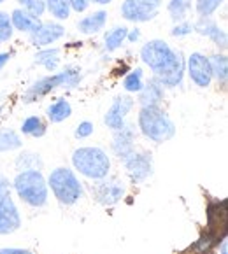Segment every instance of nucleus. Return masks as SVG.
<instances>
[{"instance_id":"nucleus-2","label":"nucleus","mask_w":228,"mask_h":254,"mask_svg":"<svg viewBox=\"0 0 228 254\" xmlns=\"http://www.w3.org/2000/svg\"><path fill=\"white\" fill-rule=\"evenodd\" d=\"M81 79H82V74L79 68L65 67L64 70L56 72V74H51V75H46V77H41L39 81H35L32 86H28V90L23 93V102H25V104L37 102L39 98L46 97V95L58 90V88H76V86H79Z\"/></svg>"},{"instance_id":"nucleus-32","label":"nucleus","mask_w":228,"mask_h":254,"mask_svg":"<svg viewBox=\"0 0 228 254\" xmlns=\"http://www.w3.org/2000/svg\"><path fill=\"white\" fill-rule=\"evenodd\" d=\"M12 32L14 30H12V25H11V16L7 12L0 11V44L11 41Z\"/></svg>"},{"instance_id":"nucleus-40","label":"nucleus","mask_w":228,"mask_h":254,"mask_svg":"<svg viewBox=\"0 0 228 254\" xmlns=\"http://www.w3.org/2000/svg\"><path fill=\"white\" fill-rule=\"evenodd\" d=\"M227 246H228V242L225 239H221V254H227L228 251H227Z\"/></svg>"},{"instance_id":"nucleus-11","label":"nucleus","mask_w":228,"mask_h":254,"mask_svg":"<svg viewBox=\"0 0 228 254\" xmlns=\"http://www.w3.org/2000/svg\"><path fill=\"white\" fill-rule=\"evenodd\" d=\"M125 167H127L130 179L134 183H142L153 172V161H151L150 153H132L130 156H127L123 160Z\"/></svg>"},{"instance_id":"nucleus-41","label":"nucleus","mask_w":228,"mask_h":254,"mask_svg":"<svg viewBox=\"0 0 228 254\" xmlns=\"http://www.w3.org/2000/svg\"><path fill=\"white\" fill-rule=\"evenodd\" d=\"M93 4H98V5H105V4H111L112 0H90Z\"/></svg>"},{"instance_id":"nucleus-38","label":"nucleus","mask_w":228,"mask_h":254,"mask_svg":"<svg viewBox=\"0 0 228 254\" xmlns=\"http://www.w3.org/2000/svg\"><path fill=\"white\" fill-rule=\"evenodd\" d=\"M11 53H0V70L5 67V64H7L9 60H11Z\"/></svg>"},{"instance_id":"nucleus-16","label":"nucleus","mask_w":228,"mask_h":254,"mask_svg":"<svg viewBox=\"0 0 228 254\" xmlns=\"http://www.w3.org/2000/svg\"><path fill=\"white\" fill-rule=\"evenodd\" d=\"M93 194L104 205H114V203L123 198L125 188L118 181H100L98 184H95Z\"/></svg>"},{"instance_id":"nucleus-34","label":"nucleus","mask_w":228,"mask_h":254,"mask_svg":"<svg viewBox=\"0 0 228 254\" xmlns=\"http://www.w3.org/2000/svg\"><path fill=\"white\" fill-rule=\"evenodd\" d=\"M93 123H90V121H82V123L77 125V128H76V137L77 138H86L90 137L91 133H93Z\"/></svg>"},{"instance_id":"nucleus-37","label":"nucleus","mask_w":228,"mask_h":254,"mask_svg":"<svg viewBox=\"0 0 228 254\" xmlns=\"http://www.w3.org/2000/svg\"><path fill=\"white\" fill-rule=\"evenodd\" d=\"M9 194V181L4 176H0V198Z\"/></svg>"},{"instance_id":"nucleus-39","label":"nucleus","mask_w":228,"mask_h":254,"mask_svg":"<svg viewBox=\"0 0 228 254\" xmlns=\"http://www.w3.org/2000/svg\"><path fill=\"white\" fill-rule=\"evenodd\" d=\"M0 254H32L23 249H0Z\"/></svg>"},{"instance_id":"nucleus-22","label":"nucleus","mask_w":228,"mask_h":254,"mask_svg":"<svg viewBox=\"0 0 228 254\" xmlns=\"http://www.w3.org/2000/svg\"><path fill=\"white\" fill-rule=\"evenodd\" d=\"M211 62V70H213V79H216L221 86H227L228 79V60L223 53H218L209 58Z\"/></svg>"},{"instance_id":"nucleus-13","label":"nucleus","mask_w":228,"mask_h":254,"mask_svg":"<svg viewBox=\"0 0 228 254\" xmlns=\"http://www.w3.org/2000/svg\"><path fill=\"white\" fill-rule=\"evenodd\" d=\"M193 32L209 37L211 41L214 42V46H218V48L227 49V44H228L227 32H225L213 18H198L197 21L193 23Z\"/></svg>"},{"instance_id":"nucleus-15","label":"nucleus","mask_w":228,"mask_h":254,"mask_svg":"<svg viewBox=\"0 0 228 254\" xmlns=\"http://www.w3.org/2000/svg\"><path fill=\"white\" fill-rule=\"evenodd\" d=\"M207 224H209V235H213L216 240L225 239L227 232V202H216L209 205L207 212Z\"/></svg>"},{"instance_id":"nucleus-4","label":"nucleus","mask_w":228,"mask_h":254,"mask_svg":"<svg viewBox=\"0 0 228 254\" xmlns=\"http://www.w3.org/2000/svg\"><path fill=\"white\" fill-rule=\"evenodd\" d=\"M72 163L79 174L95 181L104 179L111 168L109 156L100 147H79L72 154Z\"/></svg>"},{"instance_id":"nucleus-30","label":"nucleus","mask_w":228,"mask_h":254,"mask_svg":"<svg viewBox=\"0 0 228 254\" xmlns=\"http://www.w3.org/2000/svg\"><path fill=\"white\" fill-rule=\"evenodd\" d=\"M16 165L19 167V170H37L42 167V161L39 158V154L25 153L19 154V158L16 160Z\"/></svg>"},{"instance_id":"nucleus-20","label":"nucleus","mask_w":228,"mask_h":254,"mask_svg":"<svg viewBox=\"0 0 228 254\" xmlns=\"http://www.w3.org/2000/svg\"><path fill=\"white\" fill-rule=\"evenodd\" d=\"M35 64L42 65L46 70L53 72L60 65V49L58 48H44L35 55Z\"/></svg>"},{"instance_id":"nucleus-35","label":"nucleus","mask_w":228,"mask_h":254,"mask_svg":"<svg viewBox=\"0 0 228 254\" xmlns=\"http://www.w3.org/2000/svg\"><path fill=\"white\" fill-rule=\"evenodd\" d=\"M69 5L76 12H84L90 5V0H69Z\"/></svg>"},{"instance_id":"nucleus-31","label":"nucleus","mask_w":228,"mask_h":254,"mask_svg":"<svg viewBox=\"0 0 228 254\" xmlns=\"http://www.w3.org/2000/svg\"><path fill=\"white\" fill-rule=\"evenodd\" d=\"M19 5L23 7V11H26L28 14H32L34 18H41L46 11L44 0H16Z\"/></svg>"},{"instance_id":"nucleus-25","label":"nucleus","mask_w":228,"mask_h":254,"mask_svg":"<svg viewBox=\"0 0 228 254\" xmlns=\"http://www.w3.org/2000/svg\"><path fill=\"white\" fill-rule=\"evenodd\" d=\"M144 86V74H142V68H134L130 70L123 79V88L127 93H139Z\"/></svg>"},{"instance_id":"nucleus-29","label":"nucleus","mask_w":228,"mask_h":254,"mask_svg":"<svg viewBox=\"0 0 228 254\" xmlns=\"http://www.w3.org/2000/svg\"><path fill=\"white\" fill-rule=\"evenodd\" d=\"M223 2L225 0H197L195 2V11H197V14L200 18H211Z\"/></svg>"},{"instance_id":"nucleus-36","label":"nucleus","mask_w":228,"mask_h":254,"mask_svg":"<svg viewBox=\"0 0 228 254\" xmlns=\"http://www.w3.org/2000/svg\"><path fill=\"white\" fill-rule=\"evenodd\" d=\"M139 39H141V30H139V28H132V30L127 32V41L130 42V44H135Z\"/></svg>"},{"instance_id":"nucleus-10","label":"nucleus","mask_w":228,"mask_h":254,"mask_svg":"<svg viewBox=\"0 0 228 254\" xmlns=\"http://www.w3.org/2000/svg\"><path fill=\"white\" fill-rule=\"evenodd\" d=\"M30 35V42L35 48H49L51 44H55L56 41H60L65 35L64 25L56 21H41V25L37 26V30H34Z\"/></svg>"},{"instance_id":"nucleus-18","label":"nucleus","mask_w":228,"mask_h":254,"mask_svg":"<svg viewBox=\"0 0 228 254\" xmlns=\"http://www.w3.org/2000/svg\"><path fill=\"white\" fill-rule=\"evenodd\" d=\"M105 23H107V12L97 11V12H91V14L84 16L82 19H79L77 30L84 35H93V34H98L100 30H104Z\"/></svg>"},{"instance_id":"nucleus-23","label":"nucleus","mask_w":228,"mask_h":254,"mask_svg":"<svg viewBox=\"0 0 228 254\" xmlns=\"http://www.w3.org/2000/svg\"><path fill=\"white\" fill-rule=\"evenodd\" d=\"M127 32H128V28H125V26H114L112 30L105 32V35H104L105 51L112 53V51H116V49H120L121 44L127 41Z\"/></svg>"},{"instance_id":"nucleus-42","label":"nucleus","mask_w":228,"mask_h":254,"mask_svg":"<svg viewBox=\"0 0 228 254\" xmlns=\"http://www.w3.org/2000/svg\"><path fill=\"white\" fill-rule=\"evenodd\" d=\"M2 2H5V0H0V4H2Z\"/></svg>"},{"instance_id":"nucleus-26","label":"nucleus","mask_w":228,"mask_h":254,"mask_svg":"<svg viewBox=\"0 0 228 254\" xmlns=\"http://www.w3.org/2000/svg\"><path fill=\"white\" fill-rule=\"evenodd\" d=\"M21 138L11 128L0 131V153H7V151H14L21 147Z\"/></svg>"},{"instance_id":"nucleus-1","label":"nucleus","mask_w":228,"mask_h":254,"mask_svg":"<svg viewBox=\"0 0 228 254\" xmlns=\"http://www.w3.org/2000/svg\"><path fill=\"white\" fill-rule=\"evenodd\" d=\"M137 125L144 137H148L150 140L158 144L167 142L176 135V125L160 105L141 107Z\"/></svg>"},{"instance_id":"nucleus-19","label":"nucleus","mask_w":228,"mask_h":254,"mask_svg":"<svg viewBox=\"0 0 228 254\" xmlns=\"http://www.w3.org/2000/svg\"><path fill=\"white\" fill-rule=\"evenodd\" d=\"M41 18H34L32 14H28L23 9H14L11 14V25L12 28H16L18 32L23 34H32L34 30H37V26L41 25Z\"/></svg>"},{"instance_id":"nucleus-9","label":"nucleus","mask_w":228,"mask_h":254,"mask_svg":"<svg viewBox=\"0 0 228 254\" xmlns=\"http://www.w3.org/2000/svg\"><path fill=\"white\" fill-rule=\"evenodd\" d=\"M135 100L130 97V95H118L114 100H112L111 107L107 109L104 116V123L107 125L111 130H120L125 125V120H127L128 112L134 109Z\"/></svg>"},{"instance_id":"nucleus-12","label":"nucleus","mask_w":228,"mask_h":254,"mask_svg":"<svg viewBox=\"0 0 228 254\" xmlns=\"http://www.w3.org/2000/svg\"><path fill=\"white\" fill-rule=\"evenodd\" d=\"M19 224H21V219H19V212L12 202L11 194L0 198V235H9L16 232Z\"/></svg>"},{"instance_id":"nucleus-5","label":"nucleus","mask_w":228,"mask_h":254,"mask_svg":"<svg viewBox=\"0 0 228 254\" xmlns=\"http://www.w3.org/2000/svg\"><path fill=\"white\" fill-rule=\"evenodd\" d=\"M181 51H174L170 46L161 39L148 41L141 48V60L142 64L153 70V75H160L167 72L177 62Z\"/></svg>"},{"instance_id":"nucleus-3","label":"nucleus","mask_w":228,"mask_h":254,"mask_svg":"<svg viewBox=\"0 0 228 254\" xmlns=\"http://www.w3.org/2000/svg\"><path fill=\"white\" fill-rule=\"evenodd\" d=\"M16 193L25 203L42 207L48 202V184L39 170H23L14 179Z\"/></svg>"},{"instance_id":"nucleus-28","label":"nucleus","mask_w":228,"mask_h":254,"mask_svg":"<svg viewBox=\"0 0 228 254\" xmlns=\"http://www.w3.org/2000/svg\"><path fill=\"white\" fill-rule=\"evenodd\" d=\"M21 131L30 137H42L46 133V125L39 116H28L21 125Z\"/></svg>"},{"instance_id":"nucleus-14","label":"nucleus","mask_w":228,"mask_h":254,"mask_svg":"<svg viewBox=\"0 0 228 254\" xmlns=\"http://www.w3.org/2000/svg\"><path fill=\"white\" fill-rule=\"evenodd\" d=\"M134 142H135V128L134 125H123L120 130L114 131V138H112V151L116 153V156L121 161L127 156L134 153Z\"/></svg>"},{"instance_id":"nucleus-21","label":"nucleus","mask_w":228,"mask_h":254,"mask_svg":"<svg viewBox=\"0 0 228 254\" xmlns=\"http://www.w3.org/2000/svg\"><path fill=\"white\" fill-rule=\"evenodd\" d=\"M72 114V105L65 98H58L48 107V120L51 123H62Z\"/></svg>"},{"instance_id":"nucleus-7","label":"nucleus","mask_w":228,"mask_h":254,"mask_svg":"<svg viewBox=\"0 0 228 254\" xmlns=\"http://www.w3.org/2000/svg\"><path fill=\"white\" fill-rule=\"evenodd\" d=\"M161 0H125L121 4V16L132 23H148L158 16Z\"/></svg>"},{"instance_id":"nucleus-43","label":"nucleus","mask_w":228,"mask_h":254,"mask_svg":"<svg viewBox=\"0 0 228 254\" xmlns=\"http://www.w3.org/2000/svg\"><path fill=\"white\" fill-rule=\"evenodd\" d=\"M0 112H2V105H0Z\"/></svg>"},{"instance_id":"nucleus-8","label":"nucleus","mask_w":228,"mask_h":254,"mask_svg":"<svg viewBox=\"0 0 228 254\" xmlns=\"http://www.w3.org/2000/svg\"><path fill=\"white\" fill-rule=\"evenodd\" d=\"M186 72L190 75L191 82H195L198 88H207L213 82V70H211L209 56L204 53H191L186 60Z\"/></svg>"},{"instance_id":"nucleus-33","label":"nucleus","mask_w":228,"mask_h":254,"mask_svg":"<svg viewBox=\"0 0 228 254\" xmlns=\"http://www.w3.org/2000/svg\"><path fill=\"white\" fill-rule=\"evenodd\" d=\"M193 32V25L188 21H181V23H176V26L172 28V37H186Z\"/></svg>"},{"instance_id":"nucleus-17","label":"nucleus","mask_w":228,"mask_h":254,"mask_svg":"<svg viewBox=\"0 0 228 254\" xmlns=\"http://www.w3.org/2000/svg\"><path fill=\"white\" fill-rule=\"evenodd\" d=\"M163 97H165V88L161 86L156 79L151 77L148 82H144L142 90L139 91V104H141V107L160 105Z\"/></svg>"},{"instance_id":"nucleus-27","label":"nucleus","mask_w":228,"mask_h":254,"mask_svg":"<svg viewBox=\"0 0 228 254\" xmlns=\"http://www.w3.org/2000/svg\"><path fill=\"white\" fill-rule=\"evenodd\" d=\"M44 5L49 12H51L53 18L56 19H69L71 16V5H69V0H44Z\"/></svg>"},{"instance_id":"nucleus-6","label":"nucleus","mask_w":228,"mask_h":254,"mask_svg":"<svg viewBox=\"0 0 228 254\" xmlns=\"http://www.w3.org/2000/svg\"><path fill=\"white\" fill-rule=\"evenodd\" d=\"M49 186L58 198V202L65 205H72L82 196V186L69 168H56L49 176Z\"/></svg>"},{"instance_id":"nucleus-24","label":"nucleus","mask_w":228,"mask_h":254,"mask_svg":"<svg viewBox=\"0 0 228 254\" xmlns=\"http://www.w3.org/2000/svg\"><path fill=\"white\" fill-rule=\"evenodd\" d=\"M191 9V0H170L167 5V11L174 23L186 21V16Z\"/></svg>"}]
</instances>
